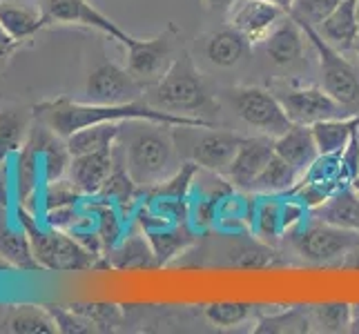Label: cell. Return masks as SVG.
<instances>
[{
	"instance_id": "obj_1",
	"label": "cell",
	"mask_w": 359,
	"mask_h": 334,
	"mask_svg": "<svg viewBox=\"0 0 359 334\" xmlns=\"http://www.w3.org/2000/svg\"><path fill=\"white\" fill-rule=\"evenodd\" d=\"M34 118L45 127L56 132L63 139H69L74 132L103 125V123H163L172 127H215L212 123L201 116L175 114V111L158 109L150 103H128V105H98V103H79L69 98L45 101L34 107Z\"/></svg>"
},
{
	"instance_id": "obj_2",
	"label": "cell",
	"mask_w": 359,
	"mask_h": 334,
	"mask_svg": "<svg viewBox=\"0 0 359 334\" xmlns=\"http://www.w3.org/2000/svg\"><path fill=\"white\" fill-rule=\"evenodd\" d=\"M172 125L163 123L141 120V125L132 130L123 145L126 152V169L136 183V188H154L170 174H175V136Z\"/></svg>"
},
{
	"instance_id": "obj_3",
	"label": "cell",
	"mask_w": 359,
	"mask_h": 334,
	"mask_svg": "<svg viewBox=\"0 0 359 334\" xmlns=\"http://www.w3.org/2000/svg\"><path fill=\"white\" fill-rule=\"evenodd\" d=\"M145 103L158 109L175 111V114H203L212 105V98L201 78V71L196 69L194 58L188 49H181L175 63L161 76L152 88H147Z\"/></svg>"
},
{
	"instance_id": "obj_4",
	"label": "cell",
	"mask_w": 359,
	"mask_h": 334,
	"mask_svg": "<svg viewBox=\"0 0 359 334\" xmlns=\"http://www.w3.org/2000/svg\"><path fill=\"white\" fill-rule=\"evenodd\" d=\"M18 225L27 232L32 252L36 263L43 270H56V272H81L94 267V256L90 247H85L81 241L72 239L63 230H43L39 228V218L25 212L20 205L18 209Z\"/></svg>"
},
{
	"instance_id": "obj_5",
	"label": "cell",
	"mask_w": 359,
	"mask_h": 334,
	"mask_svg": "<svg viewBox=\"0 0 359 334\" xmlns=\"http://www.w3.org/2000/svg\"><path fill=\"white\" fill-rule=\"evenodd\" d=\"M292 250L304 261L328 265L335 261H346L353 252L359 250V232L332 225L328 221L313 218L306 225H297L288 232Z\"/></svg>"
},
{
	"instance_id": "obj_6",
	"label": "cell",
	"mask_w": 359,
	"mask_h": 334,
	"mask_svg": "<svg viewBox=\"0 0 359 334\" xmlns=\"http://www.w3.org/2000/svg\"><path fill=\"white\" fill-rule=\"evenodd\" d=\"M228 98L237 111V116L259 134H266L277 139L286 132L292 120L288 118L286 109L275 92L266 88H257V85H237L228 92Z\"/></svg>"
},
{
	"instance_id": "obj_7",
	"label": "cell",
	"mask_w": 359,
	"mask_h": 334,
	"mask_svg": "<svg viewBox=\"0 0 359 334\" xmlns=\"http://www.w3.org/2000/svg\"><path fill=\"white\" fill-rule=\"evenodd\" d=\"M302 25V22H299ZM306 39L313 43L319 56L321 88H324L337 103L344 107H353L359 103V74L351 60H346L344 52L332 47L311 25H302Z\"/></svg>"
},
{
	"instance_id": "obj_8",
	"label": "cell",
	"mask_w": 359,
	"mask_h": 334,
	"mask_svg": "<svg viewBox=\"0 0 359 334\" xmlns=\"http://www.w3.org/2000/svg\"><path fill=\"white\" fill-rule=\"evenodd\" d=\"M179 41L181 32L175 25H168V29L154 36V39H132L126 45L130 74L145 83L147 88H152L179 56Z\"/></svg>"
},
{
	"instance_id": "obj_9",
	"label": "cell",
	"mask_w": 359,
	"mask_h": 334,
	"mask_svg": "<svg viewBox=\"0 0 359 334\" xmlns=\"http://www.w3.org/2000/svg\"><path fill=\"white\" fill-rule=\"evenodd\" d=\"M147 85L132 76L128 67L114 63L98 65L85 83V98L88 103L98 105H128L145 98Z\"/></svg>"
},
{
	"instance_id": "obj_10",
	"label": "cell",
	"mask_w": 359,
	"mask_h": 334,
	"mask_svg": "<svg viewBox=\"0 0 359 334\" xmlns=\"http://www.w3.org/2000/svg\"><path fill=\"white\" fill-rule=\"evenodd\" d=\"M41 11L47 20V25H79V27H92L103 32L112 41H118L126 47L134 36H130L126 29L98 11L90 0H41Z\"/></svg>"
},
{
	"instance_id": "obj_11",
	"label": "cell",
	"mask_w": 359,
	"mask_h": 334,
	"mask_svg": "<svg viewBox=\"0 0 359 334\" xmlns=\"http://www.w3.org/2000/svg\"><path fill=\"white\" fill-rule=\"evenodd\" d=\"M283 109L297 125H315L319 120L341 116V103H337L324 88H290L275 92Z\"/></svg>"
},
{
	"instance_id": "obj_12",
	"label": "cell",
	"mask_w": 359,
	"mask_h": 334,
	"mask_svg": "<svg viewBox=\"0 0 359 334\" xmlns=\"http://www.w3.org/2000/svg\"><path fill=\"white\" fill-rule=\"evenodd\" d=\"M283 16H288L286 9L266 0H237V5L230 9L228 20L230 27L237 29L248 43L259 45L268 39V34L277 27Z\"/></svg>"
},
{
	"instance_id": "obj_13",
	"label": "cell",
	"mask_w": 359,
	"mask_h": 334,
	"mask_svg": "<svg viewBox=\"0 0 359 334\" xmlns=\"http://www.w3.org/2000/svg\"><path fill=\"white\" fill-rule=\"evenodd\" d=\"M243 139L245 136H239L234 132L210 127L208 132H203L199 139L194 141L192 160L199 167L212 172V174L226 176L230 165H232V160H234V154H237Z\"/></svg>"
},
{
	"instance_id": "obj_14",
	"label": "cell",
	"mask_w": 359,
	"mask_h": 334,
	"mask_svg": "<svg viewBox=\"0 0 359 334\" xmlns=\"http://www.w3.org/2000/svg\"><path fill=\"white\" fill-rule=\"evenodd\" d=\"M272 156H275V139L272 136L262 134L252 136V139H243L226 179L232 183V188L250 192L255 179L262 174V169L270 163Z\"/></svg>"
},
{
	"instance_id": "obj_15",
	"label": "cell",
	"mask_w": 359,
	"mask_h": 334,
	"mask_svg": "<svg viewBox=\"0 0 359 334\" xmlns=\"http://www.w3.org/2000/svg\"><path fill=\"white\" fill-rule=\"evenodd\" d=\"M114 150L72 156L67 179L83 196H96L116 167Z\"/></svg>"
},
{
	"instance_id": "obj_16",
	"label": "cell",
	"mask_w": 359,
	"mask_h": 334,
	"mask_svg": "<svg viewBox=\"0 0 359 334\" xmlns=\"http://www.w3.org/2000/svg\"><path fill=\"white\" fill-rule=\"evenodd\" d=\"M275 154L286 160L302 179L304 172L311 167L319 156L311 125H297V123H292L286 132L275 139Z\"/></svg>"
},
{
	"instance_id": "obj_17",
	"label": "cell",
	"mask_w": 359,
	"mask_h": 334,
	"mask_svg": "<svg viewBox=\"0 0 359 334\" xmlns=\"http://www.w3.org/2000/svg\"><path fill=\"white\" fill-rule=\"evenodd\" d=\"M304 41H306L304 27L288 14L277 22V27L268 34V39L262 45L272 63L279 67H288L302 58Z\"/></svg>"
},
{
	"instance_id": "obj_18",
	"label": "cell",
	"mask_w": 359,
	"mask_h": 334,
	"mask_svg": "<svg viewBox=\"0 0 359 334\" xmlns=\"http://www.w3.org/2000/svg\"><path fill=\"white\" fill-rule=\"evenodd\" d=\"M317 32L332 45L346 52L355 49L359 41V9L357 0H341L335 11L319 25Z\"/></svg>"
},
{
	"instance_id": "obj_19",
	"label": "cell",
	"mask_w": 359,
	"mask_h": 334,
	"mask_svg": "<svg viewBox=\"0 0 359 334\" xmlns=\"http://www.w3.org/2000/svg\"><path fill=\"white\" fill-rule=\"evenodd\" d=\"M250 203V228L264 243H277L286 232L283 225V194H257Z\"/></svg>"
},
{
	"instance_id": "obj_20",
	"label": "cell",
	"mask_w": 359,
	"mask_h": 334,
	"mask_svg": "<svg viewBox=\"0 0 359 334\" xmlns=\"http://www.w3.org/2000/svg\"><path fill=\"white\" fill-rule=\"evenodd\" d=\"M311 130H313L319 154L339 156L353 141V136L359 132V114L319 120L315 125H311Z\"/></svg>"
},
{
	"instance_id": "obj_21",
	"label": "cell",
	"mask_w": 359,
	"mask_h": 334,
	"mask_svg": "<svg viewBox=\"0 0 359 334\" xmlns=\"http://www.w3.org/2000/svg\"><path fill=\"white\" fill-rule=\"evenodd\" d=\"M32 111L18 107L0 109V167L11 154H18L32 132Z\"/></svg>"
},
{
	"instance_id": "obj_22",
	"label": "cell",
	"mask_w": 359,
	"mask_h": 334,
	"mask_svg": "<svg viewBox=\"0 0 359 334\" xmlns=\"http://www.w3.org/2000/svg\"><path fill=\"white\" fill-rule=\"evenodd\" d=\"M205 58L217 67L230 69L234 65H239L243 56L250 49V43H248L243 36L234 29V27H226L212 32L205 39Z\"/></svg>"
},
{
	"instance_id": "obj_23",
	"label": "cell",
	"mask_w": 359,
	"mask_h": 334,
	"mask_svg": "<svg viewBox=\"0 0 359 334\" xmlns=\"http://www.w3.org/2000/svg\"><path fill=\"white\" fill-rule=\"evenodd\" d=\"M3 328L14 334H54L58 326L49 312V307L43 305H9V310L3 319Z\"/></svg>"
},
{
	"instance_id": "obj_24",
	"label": "cell",
	"mask_w": 359,
	"mask_h": 334,
	"mask_svg": "<svg viewBox=\"0 0 359 334\" xmlns=\"http://www.w3.org/2000/svg\"><path fill=\"white\" fill-rule=\"evenodd\" d=\"M0 22H3L7 34L18 45L22 41L32 39V36H36L47 25L41 7L32 9L18 3H9V0H0Z\"/></svg>"
},
{
	"instance_id": "obj_25",
	"label": "cell",
	"mask_w": 359,
	"mask_h": 334,
	"mask_svg": "<svg viewBox=\"0 0 359 334\" xmlns=\"http://www.w3.org/2000/svg\"><path fill=\"white\" fill-rule=\"evenodd\" d=\"M313 214L332 225L359 232V192H355L353 185H346L321 207L313 209Z\"/></svg>"
},
{
	"instance_id": "obj_26",
	"label": "cell",
	"mask_w": 359,
	"mask_h": 334,
	"mask_svg": "<svg viewBox=\"0 0 359 334\" xmlns=\"http://www.w3.org/2000/svg\"><path fill=\"white\" fill-rule=\"evenodd\" d=\"M121 132H123V123H103V125H92L74 132L69 139H65V143L72 156L107 152L114 150V143L121 139Z\"/></svg>"
},
{
	"instance_id": "obj_27",
	"label": "cell",
	"mask_w": 359,
	"mask_h": 334,
	"mask_svg": "<svg viewBox=\"0 0 359 334\" xmlns=\"http://www.w3.org/2000/svg\"><path fill=\"white\" fill-rule=\"evenodd\" d=\"M39 176H43L41 152L29 136L22 150L16 154V188H18V203L25 205L39 190Z\"/></svg>"
},
{
	"instance_id": "obj_28",
	"label": "cell",
	"mask_w": 359,
	"mask_h": 334,
	"mask_svg": "<svg viewBox=\"0 0 359 334\" xmlns=\"http://www.w3.org/2000/svg\"><path fill=\"white\" fill-rule=\"evenodd\" d=\"M0 256H3L11 267H18V270H39L41 267L34 258L27 232H25L20 225L11 228L7 223H0Z\"/></svg>"
},
{
	"instance_id": "obj_29",
	"label": "cell",
	"mask_w": 359,
	"mask_h": 334,
	"mask_svg": "<svg viewBox=\"0 0 359 334\" xmlns=\"http://www.w3.org/2000/svg\"><path fill=\"white\" fill-rule=\"evenodd\" d=\"M145 237L152 243L156 265L170 263L172 258L179 256L183 250H188V247L194 243V234L188 232L185 228H181V223L179 225H163V228L147 230Z\"/></svg>"
},
{
	"instance_id": "obj_30",
	"label": "cell",
	"mask_w": 359,
	"mask_h": 334,
	"mask_svg": "<svg viewBox=\"0 0 359 334\" xmlns=\"http://www.w3.org/2000/svg\"><path fill=\"white\" fill-rule=\"evenodd\" d=\"M299 181V174L283 160L281 156H272L270 163L262 169L252 183V194H290L292 188Z\"/></svg>"
},
{
	"instance_id": "obj_31",
	"label": "cell",
	"mask_w": 359,
	"mask_h": 334,
	"mask_svg": "<svg viewBox=\"0 0 359 334\" xmlns=\"http://www.w3.org/2000/svg\"><path fill=\"white\" fill-rule=\"evenodd\" d=\"M257 334H286V332H313L311 323V314H308V307H283V310L262 316L257 321Z\"/></svg>"
},
{
	"instance_id": "obj_32",
	"label": "cell",
	"mask_w": 359,
	"mask_h": 334,
	"mask_svg": "<svg viewBox=\"0 0 359 334\" xmlns=\"http://www.w3.org/2000/svg\"><path fill=\"white\" fill-rule=\"evenodd\" d=\"M313 330L317 332H351L353 305L346 301H328L308 305Z\"/></svg>"
},
{
	"instance_id": "obj_33",
	"label": "cell",
	"mask_w": 359,
	"mask_h": 334,
	"mask_svg": "<svg viewBox=\"0 0 359 334\" xmlns=\"http://www.w3.org/2000/svg\"><path fill=\"white\" fill-rule=\"evenodd\" d=\"M259 312V305L248 301H215L205 307V316L210 323L219 328H237L248 323Z\"/></svg>"
},
{
	"instance_id": "obj_34",
	"label": "cell",
	"mask_w": 359,
	"mask_h": 334,
	"mask_svg": "<svg viewBox=\"0 0 359 334\" xmlns=\"http://www.w3.org/2000/svg\"><path fill=\"white\" fill-rule=\"evenodd\" d=\"M114 267L118 270H130V267H150L156 265V256L152 250V243L150 239L141 237V234H132L118 250L114 252Z\"/></svg>"
},
{
	"instance_id": "obj_35",
	"label": "cell",
	"mask_w": 359,
	"mask_h": 334,
	"mask_svg": "<svg viewBox=\"0 0 359 334\" xmlns=\"http://www.w3.org/2000/svg\"><path fill=\"white\" fill-rule=\"evenodd\" d=\"M341 0H294L290 7V16L302 22V25H311V27H319L324 22Z\"/></svg>"
},
{
	"instance_id": "obj_36",
	"label": "cell",
	"mask_w": 359,
	"mask_h": 334,
	"mask_svg": "<svg viewBox=\"0 0 359 334\" xmlns=\"http://www.w3.org/2000/svg\"><path fill=\"white\" fill-rule=\"evenodd\" d=\"M230 265L234 267H243V270H259V267H268L275 263V252L262 241V243H252V245H243L237 250L230 252Z\"/></svg>"
},
{
	"instance_id": "obj_37",
	"label": "cell",
	"mask_w": 359,
	"mask_h": 334,
	"mask_svg": "<svg viewBox=\"0 0 359 334\" xmlns=\"http://www.w3.org/2000/svg\"><path fill=\"white\" fill-rule=\"evenodd\" d=\"M134 190H136V183H134L132 176L128 174V169L116 165L112 174H109V179L105 181L103 190L98 192V194L105 196V199H109V201L123 203V201H130V199H132Z\"/></svg>"
},
{
	"instance_id": "obj_38",
	"label": "cell",
	"mask_w": 359,
	"mask_h": 334,
	"mask_svg": "<svg viewBox=\"0 0 359 334\" xmlns=\"http://www.w3.org/2000/svg\"><path fill=\"white\" fill-rule=\"evenodd\" d=\"M205 5V9H210L212 14H221V16H228L230 9L237 5V0H201Z\"/></svg>"
},
{
	"instance_id": "obj_39",
	"label": "cell",
	"mask_w": 359,
	"mask_h": 334,
	"mask_svg": "<svg viewBox=\"0 0 359 334\" xmlns=\"http://www.w3.org/2000/svg\"><path fill=\"white\" fill-rule=\"evenodd\" d=\"M18 43L11 39V36L7 34V29L3 27V22H0V58L3 56H7V54H11V49H14Z\"/></svg>"
},
{
	"instance_id": "obj_40",
	"label": "cell",
	"mask_w": 359,
	"mask_h": 334,
	"mask_svg": "<svg viewBox=\"0 0 359 334\" xmlns=\"http://www.w3.org/2000/svg\"><path fill=\"white\" fill-rule=\"evenodd\" d=\"M351 332L359 334V303L353 305V321H351Z\"/></svg>"
},
{
	"instance_id": "obj_41",
	"label": "cell",
	"mask_w": 359,
	"mask_h": 334,
	"mask_svg": "<svg viewBox=\"0 0 359 334\" xmlns=\"http://www.w3.org/2000/svg\"><path fill=\"white\" fill-rule=\"evenodd\" d=\"M341 265H344V267H357V270H359V250H357V252H353V254H351L348 258H346V261H344Z\"/></svg>"
},
{
	"instance_id": "obj_42",
	"label": "cell",
	"mask_w": 359,
	"mask_h": 334,
	"mask_svg": "<svg viewBox=\"0 0 359 334\" xmlns=\"http://www.w3.org/2000/svg\"><path fill=\"white\" fill-rule=\"evenodd\" d=\"M266 3H272V5H277V7L286 9L288 14H290V7H292V3H294V0H266Z\"/></svg>"
},
{
	"instance_id": "obj_43",
	"label": "cell",
	"mask_w": 359,
	"mask_h": 334,
	"mask_svg": "<svg viewBox=\"0 0 359 334\" xmlns=\"http://www.w3.org/2000/svg\"><path fill=\"white\" fill-rule=\"evenodd\" d=\"M351 185L355 188V192H359V172H357V176L353 179V183H351Z\"/></svg>"
},
{
	"instance_id": "obj_44",
	"label": "cell",
	"mask_w": 359,
	"mask_h": 334,
	"mask_svg": "<svg viewBox=\"0 0 359 334\" xmlns=\"http://www.w3.org/2000/svg\"><path fill=\"white\" fill-rule=\"evenodd\" d=\"M355 52L359 54V41H357V45H355Z\"/></svg>"
},
{
	"instance_id": "obj_45",
	"label": "cell",
	"mask_w": 359,
	"mask_h": 334,
	"mask_svg": "<svg viewBox=\"0 0 359 334\" xmlns=\"http://www.w3.org/2000/svg\"><path fill=\"white\" fill-rule=\"evenodd\" d=\"M357 9H359V0H357Z\"/></svg>"
}]
</instances>
